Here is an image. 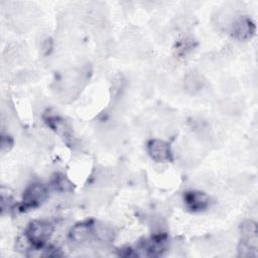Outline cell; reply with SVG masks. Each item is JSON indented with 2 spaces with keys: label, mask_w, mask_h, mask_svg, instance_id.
I'll use <instances>...</instances> for the list:
<instances>
[{
  "label": "cell",
  "mask_w": 258,
  "mask_h": 258,
  "mask_svg": "<svg viewBox=\"0 0 258 258\" xmlns=\"http://www.w3.org/2000/svg\"><path fill=\"white\" fill-rule=\"evenodd\" d=\"M242 240L239 245V256L256 257L258 247L257 226L253 221H246L241 226Z\"/></svg>",
  "instance_id": "obj_1"
},
{
  "label": "cell",
  "mask_w": 258,
  "mask_h": 258,
  "mask_svg": "<svg viewBox=\"0 0 258 258\" xmlns=\"http://www.w3.org/2000/svg\"><path fill=\"white\" fill-rule=\"evenodd\" d=\"M53 232V227L46 221H33L25 231V237L36 248H40L49 239Z\"/></svg>",
  "instance_id": "obj_2"
},
{
  "label": "cell",
  "mask_w": 258,
  "mask_h": 258,
  "mask_svg": "<svg viewBox=\"0 0 258 258\" xmlns=\"http://www.w3.org/2000/svg\"><path fill=\"white\" fill-rule=\"evenodd\" d=\"M47 196L46 187L41 183H32L23 194V206L25 209L38 206Z\"/></svg>",
  "instance_id": "obj_3"
},
{
  "label": "cell",
  "mask_w": 258,
  "mask_h": 258,
  "mask_svg": "<svg viewBox=\"0 0 258 258\" xmlns=\"http://www.w3.org/2000/svg\"><path fill=\"white\" fill-rule=\"evenodd\" d=\"M255 24L249 17H241L234 21L231 26V34L238 40H246L253 36Z\"/></svg>",
  "instance_id": "obj_4"
},
{
  "label": "cell",
  "mask_w": 258,
  "mask_h": 258,
  "mask_svg": "<svg viewBox=\"0 0 258 258\" xmlns=\"http://www.w3.org/2000/svg\"><path fill=\"white\" fill-rule=\"evenodd\" d=\"M147 151L152 159L158 162L171 160V151L169 145L159 139H151L147 143Z\"/></svg>",
  "instance_id": "obj_5"
},
{
  "label": "cell",
  "mask_w": 258,
  "mask_h": 258,
  "mask_svg": "<svg viewBox=\"0 0 258 258\" xmlns=\"http://www.w3.org/2000/svg\"><path fill=\"white\" fill-rule=\"evenodd\" d=\"M71 239L76 243H85L92 240L94 236V225L90 222H84L75 225L70 233Z\"/></svg>",
  "instance_id": "obj_6"
},
{
  "label": "cell",
  "mask_w": 258,
  "mask_h": 258,
  "mask_svg": "<svg viewBox=\"0 0 258 258\" xmlns=\"http://www.w3.org/2000/svg\"><path fill=\"white\" fill-rule=\"evenodd\" d=\"M186 207L194 212L205 210L210 204V198L201 191H188L184 195Z\"/></svg>",
  "instance_id": "obj_7"
},
{
  "label": "cell",
  "mask_w": 258,
  "mask_h": 258,
  "mask_svg": "<svg viewBox=\"0 0 258 258\" xmlns=\"http://www.w3.org/2000/svg\"><path fill=\"white\" fill-rule=\"evenodd\" d=\"M46 120L48 126L53 129L57 134H59L63 138L66 137L67 139L71 138V128L63 119L57 116H49Z\"/></svg>",
  "instance_id": "obj_8"
},
{
  "label": "cell",
  "mask_w": 258,
  "mask_h": 258,
  "mask_svg": "<svg viewBox=\"0 0 258 258\" xmlns=\"http://www.w3.org/2000/svg\"><path fill=\"white\" fill-rule=\"evenodd\" d=\"M184 84H185V89L189 93L195 94V93L200 92L204 88L205 80H204L203 76H201L197 72H190L189 74L186 75Z\"/></svg>",
  "instance_id": "obj_9"
},
{
  "label": "cell",
  "mask_w": 258,
  "mask_h": 258,
  "mask_svg": "<svg viewBox=\"0 0 258 258\" xmlns=\"http://www.w3.org/2000/svg\"><path fill=\"white\" fill-rule=\"evenodd\" d=\"M94 236L100 242L107 243L113 240L114 232L109 226L98 224V225H94Z\"/></svg>",
  "instance_id": "obj_10"
},
{
  "label": "cell",
  "mask_w": 258,
  "mask_h": 258,
  "mask_svg": "<svg viewBox=\"0 0 258 258\" xmlns=\"http://www.w3.org/2000/svg\"><path fill=\"white\" fill-rule=\"evenodd\" d=\"M53 185L56 189L60 191H69L73 188V184L63 175H57L56 177H54Z\"/></svg>",
  "instance_id": "obj_11"
},
{
  "label": "cell",
  "mask_w": 258,
  "mask_h": 258,
  "mask_svg": "<svg viewBox=\"0 0 258 258\" xmlns=\"http://www.w3.org/2000/svg\"><path fill=\"white\" fill-rule=\"evenodd\" d=\"M12 144H13V142H12V139L10 138V136L2 134V136H1V151L2 152L8 151L12 147Z\"/></svg>",
  "instance_id": "obj_12"
}]
</instances>
